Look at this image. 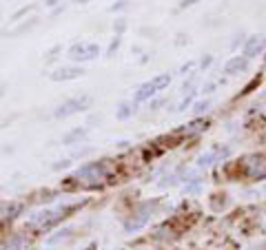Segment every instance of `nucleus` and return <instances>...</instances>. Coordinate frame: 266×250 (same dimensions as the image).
Returning <instances> with one entry per match:
<instances>
[{"instance_id": "obj_1", "label": "nucleus", "mask_w": 266, "mask_h": 250, "mask_svg": "<svg viewBox=\"0 0 266 250\" xmlns=\"http://www.w3.org/2000/svg\"><path fill=\"white\" fill-rule=\"evenodd\" d=\"M109 177V166L104 159H96V162H84L80 169L71 173V182L82 188H98L104 179Z\"/></svg>"}, {"instance_id": "obj_2", "label": "nucleus", "mask_w": 266, "mask_h": 250, "mask_svg": "<svg viewBox=\"0 0 266 250\" xmlns=\"http://www.w3.org/2000/svg\"><path fill=\"white\" fill-rule=\"evenodd\" d=\"M158 206H160V199H146V202H140L136 208H133V212L129 215V219L124 221V232L133 235V232L142 231V228L151 221V217L155 215V208Z\"/></svg>"}, {"instance_id": "obj_3", "label": "nucleus", "mask_w": 266, "mask_h": 250, "mask_svg": "<svg viewBox=\"0 0 266 250\" xmlns=\"http://www.w3.org/2000/svg\"><path fill=\"white\" fill-rule=\"evenodd\" d=\"M64 212H69V208H42V211L34 212V215L27 219L24 228H31V231H40L47 232L49 228H53L62 217H67Z\"/></svg>"}, {"instance_id": "obj_4", "label": "nucleus", "mask_w": 266, "mask_h": 250, "mask_svg": "<svg viewBox=\"0 0 266 250\" xmlns=\"http://www.w3.org/2000/svg\"><path fill=\"white\" fill-rule=\"evenodd\" d=\"M91 104H93V97L89 96V93H80V96H73V97H69V100L60 102V104L56 106V111H53V117L67 120V117L76 115V113H82V111L91 109Z\"/></svg>"}, {"instance_id": "obj_5", "label": "nucleus", "mask_w": 266, "mask_h": 250, "mask_svg": "<svg viewBox=\"0 0 266 250\" xmlns=\"http://www.w3.org/2000/svg\"><path fill=\"white\" fill-rule=\"evenodd\" d=\"M242 175L248 182H262L266 179V155L262 153H251L242 157Z\"/></svg>"}, {"instance_id": "obj_6", "label": "nucleus", "mask_w": 266, "mask_h": 250, "mask_svg": "<svg viewBox=\"0 0 266 250\" xmlns=\"http://www.w3.org/2000/svg\"><path fill=\"white\" fill-rule=\"evenodd\" d=\"M100 56V44L98 42H73L67 51V58L73 64H84L91 62Z\"/></svg>"}, {"instance_id": "obj_7", "label": "nucleus", "mask_w": 266, "mask_h": 250, "mask_svg": "<svg viewBox=\"0 0 266 250\" xmlns=\"http://www.w3.org/2000/svg\"><path fill=\"white\" fill-rule=\"evenodd\" d=\"M84 76V69L80 64H67V67H58L49 73V80L51 82H71L78 77Z\"/></svg>"}, {"instance_id": "obj_8", "label": "nucleus", "mask_w": 266, "mask_h": 250, "mask_svg": "<svg viewBox=\"0 0 266 250\" xmlns=\"http://www.w3.org/2000/svg\"><path fill=\"white\" fill-rule=\"evenodd\" d=\"M264 49H266V36H248L246 40H244V44H242V56L244 58H248V60H253V58H257V56H262L264 53Z\"/></svg>"}, {"instance_id": "obj_9", "label": "nucleus", "mask_w": 266, "mask_h": 250, "mask_svg": "<svg viewBox=\"0 0 266 250\" xmlns=\"http://www.w3.org/2000/svg\"><path fill=\"white\" fill-rule=\"evenodd\" d=\"M248 67H251V60L244 58L242 53H240V56H231V58L224 62V73H226L228 77H233V76H240V73L248 71Z\"/></svg>"}, {"instance_id": "obj_10", "label": "nucleus", "mask_w": 266, "mask_h": 250, "mask_svg": "<svg viewBox=\"0 0 266 250\" xmlns=\"http://www.w3.org/2000/svg\"><path fill=\"white\" fill-rule=\"evenodd\" d=\"M211 126V122L206 117H193L189 124H184L182 129H178V135H184V137H195V135L204 133V131Z\"/></svg>"}, {"instance_id": "obj_11", "label": "nucleus", "mask_w": 266, "mask_h": 250, "mask_svg": "<svg viewBox=\"0 0 266 250\" xmlns=\"http://www.w3.org/2000/svg\"><path fill=\"white\" fill-rule=\"evenodd\" d=\"M158 96V89L153 87V82H142L140 87L133 91V102L136 104H144V102H149V100H153V97Z\"/></svg>"}, {"instance_id": "obj_12", "label": "nucleus", "mask_w": 266, "mask_h": 250, "mask_svg": "<svg viewBox=\"0 0 266 250\" xmlns=\"http://www.w3.org/2000/svg\"><path fill=\"white\" fill-rule=\"evenodd\" d=\"M87 135H89L87 126H73L71 131H67V133L62 135V144L64 146H76L82 140H87Z\"/></svg>"}, {"instance_id": "obj_13", "label": "nucleus", "mask_w": 266, "mask_h": 250, "mask_svg": "<svg viewBox=\"0 0 266 250\" xmlns=\"http://www.w3.org/2000/svg\"><path fill=\"white\" fill-rule=\"evenodd\" d=\"M136 111H138V104L133 100H122L116 106V120H120V122L131 120V117L136 115Z\"/></svg>"}, {"instance_id": "obj_14", "label": "nucleus", "mask_w": 266, "mask_h": 250, "mask_svg": "<svg viewBox=\"0 0 266 250\" xmlns=\"http://www.w3.org/2000/svg\"><path fill=\"white\" fill-rule=\"evenodd\" d=\"M213 164H218V155H215V151L208 149V151H202V153L195 157V169L198 171H206L211 169Z\"/></svg>"}, {"instance_id": "obj_15", "label": "nucleus", "mask_w": 266, "mask_h": 250, "mask_svg": "<svg viewBox=\"0 0 266 250\" xmlns=\"http://www.w3.org/2000/svg\"><path fill=\"white\" fill-rule=\"evenodd\" d=\"M27 246H29L27 232H14V235L7 239V244L2 250H27Z\"/></svg>"}, {"instance_id": "obj_16", "label": "nucleus", "mask_w": 266, "mask_h": 250, "mask_svg": "<svg viewBox=\"0 0 266 250\" xmlns=\"http://www.w3.org/2000/svg\"><path fill=\"white\" fill-rule=\"evenodd\" d=\"M73 237V226H64V228H58L56 232L47 237V246H58V244H64Z\"/></svg>"}, {"instance_id": "obj_17", "label": "nucleus", "mask_w": 266, "mask_h": 250, "mask_svg": "<svg viewBox=\"0 0 266 250\" xmlns=\"http://www.w3.org/2000/svg\"><path fill=\"white\" fill-rule=\"evenodd\" d=\"M22 211H24L22 202H9V204H5V206L0 208V215L5 217V219H16L18 215H22Z\"/></svg>"}, {"instance_id": "obj_18", "label": "nucleus", "mask_w": 266, "mask_h": 250, "mask_svg": "<svg viewBox=\"0 0 266 250\" xmlns=\"http://www.w3.org/2000/svg\"><path fill=\"white\" fill-rule=\"evenodd\" d=\"M213 106V100L211 97H202V100H195L193 106H191V113H193V117H204L211 111Z\"/></svg>"}, {"instance_id": "obj_19", "label": "nucleus", "mask_w": 266, "mask_h": 250, "mask_svg": "<svg viewBox=\"0 0 266 250\" xmlns=\"http://www.w3.org/2000/svg\"><path fill=\"white\" fill-rule=\"evenodd\" d=\"M195 96H198V89H193V91H189V93H184L182 96V100L175 104V113H184L186 109H191L193 106V102H195Z\"/></svg>"}, {"instance_id": "obj_20", "label": "nucleus", "mask_w": 266, "mask_h": 250, "mask_svg": "<svg viewBox=\"0 0 266 250\" xmlns=\"http://www.w3.org/2000/svg\"><path fill=\"white\" fill-rule=\"evenodd\" d=\"M151 82H153V87L158 89V93H160V91H164V89H169L171 76H169V73H158V76L151 77Z\"/></svg>"}, {"instance_id": "obj_21", "label": "nucleus", "mask_w": 266, "mask_h": 250, "mask_svg": "<svg viewBox=\"0 0 266 250\" xmlns=\"http://www.w3.org/2000/svg\"><path fill=\"white\" fill-rule=\"evenodd\" d=\"M202 191V177H195L193 182L184 184V195H198Z\"/></svg>"}, {"instance_id": "obj_22", "label": "nucleus", "mask_w": 266, "mask_h": 250, "mask_svg": "<svg viewBox=\"0 0 266 250\" xmlns=\"http://www.w3.org/2000/svg\"><path fill=\"white\" fill-rule=\"evenodd\" d=\"M120 47H122V36H116V38H111V42H109V47H106V58H113Z\"/></svg>"}, {"instance_id": "obj_23", "label": "nucleus", "mask_w": 266, "mask_h": 250, "mask_svg": "<svg viewBox=\"0 0 266 250\" xmlns=\"http://www.w3.org/2000/svg\"><path fill=\"white\" fill-rule=\"evenodd\" d=\"M175 184H180V179H178V175H175V171H173V173H166L164 177L160 179V186H162V188H171V186H175Z\"/></svg>"}, {"instance_id": "obj_24", "label": "nucleus", "mask_w": 266, "mask_h": 250, "mask_svg": "<svg viewBox=\"0 0 266 250\" xmlns=\"http://www.w3.org/2000/svg\"><path fill=\"white\" fill-rule=\"evenodd\" d=\"M195 71H198V62H195V60H189V62H184L182 67H180L178 73L186 77V76H191V73H195Z\"/></svg>"}, {"instance_id": "obj_25", "label": "nucleus", "mask_w": 266, "mask_h": 250, "mask_svg": "<svg viewBox=\"0 0 266 250\" xmlns=\"http://www.w3.org/2000/svg\"><path fill=\"white\" fill-rule=\"evenodd\" d=\"M71 164H73L71 157H64V159H58V162H53V164H51V169H53V171H67V169H71Z\"/></svg>"}, {"instance_id": "obj_26", "label": "nucleus", "mask_w": 266, "mask_h": 250, "mask_svg": "<svg viewBox=\"0 0 266 250\" xmlns=\"http://www.w3.org/2000/svg\"><path fill=\"white\" fill-rule=\"evenodd\" d=\"M215 89H218V82H204V84L198 89V91L202 93V96H206V97H208L213 91H215Z\"/></svg>"}, {"instance_id": "obj_27", "label": "nucleus", "mask_w": 266, "mask_h": 250, "mask_svg": "<svg viewBox=\"0 0 266 250\" xmlns=\"http://www.w3.org/2000/svg\"><path fill=\"white\" fill-rule=\"evenodd\" d=\"M113 31H116V36H122L126 31V18H118L113 20Z\"/></svg>"}, {"instance_id": "obj_28", "label": "nucleus", "mask_w": 266, "mask_h": 250, "mask_svg": "<svg viewBox=\"0 0 266 250\" xmlns=\"http://www.w3.org/2000/svg\"><path fill=\"white\" fill-rule=\"evenodd\" d=\"M213 60H215V58H213V56H208V53H206V56H202V58L198 60V69H200V71H206V69L213 64Z\"/></svg>"}, {"instance_id": "obj_29", "label": "nucleus", "mask_w": 266, "mask_h": 250, "mask_svg": "<svg viewBox=\"0 0 266 250\" xmlns=\"http://www.w3.org/2000/svg\"><path fill=\"white\" fill-rule=\"evenodd\" d=\"M34 9H36V5H29V7H20V9L16 11L14 16H11V20H14V22H18V20L22 18V16H27V14H29V11H34Z\"/></svg>"}, {"instance_id": "obj_30", "label": "nucleus", "mask_w": 266, "mask_h": 250, "mask_svg": "<svg viewBox=\"0 0 266 250\" xmlns=\"http://www.w3.org/2000/svg\"><path fill=\"white\" fill-rule=\"evenodd\" d=\"M164 97H158V96H155L153 97V100H149V102H146V104H149V111H158L160 109V106H164Z\"/></svg>"}, {"instance_id": "obj_31", "label": "nucleus", "mask_w": 266, "mask_h": 250, "mask_svg": "<svg viewBox=\"0 0 266 250\" xmlns=\"http://www.w3.org/2000/svg\"><path fill=\"white\" fill-rule=\"evenodd\" d=\"M233 38H235V40H233V42H231V49H233V51H235V49L240 47V44H244V40H246V36H244V31H240V34H235V36H233Z\"/></svg>"}, {"instance_id": "obj_32", "label": "nucleus", "mask_w": 266, "mask_h": 250, "mask_svg": "<svg viewBox=\"0 0 266 250\" xmlns=\"http://www.w3.org/2000/svg\"><path fill=\"white\" fill-rule=\"evenodd\" d=\"M126 7H129V0H118L116 5L109 7V11H113V14H116V11H124Z\"/></svg>"}, {"instance_id": "obj_33", "label": "nucleus", "mask_w": 266, "mask_h": 250, "mask_svg": "<svg viewBox=\"0 0 266 250\" xmlns=\"http://www.w3.org/2000/svg\"><path fill=\"white\" fill-rule=\"evenodd\" d=\"M200 0H180V9H186V7H193L198 5Z\"/></svg>"}, {"instance_id": "obj_34", "label": "nucleus", "mask_w": 266, "mask_h": 250, "mask_svg": "<svg viewBox=\"0 0 266 250\" xmlns=\"http://www.w3.org/2000/svg\"><path fill=\"white\" fill-rule=\"evenodd\" d=\"M44 5H47V7H56V5H58V0H44Z\"/></svg>"}, {"instance_id": "obj_35", "label": "nucleus", "mask_w": 266, "mask_h": 250, "mask_svg": "<svg viewBox=\"0 0 266 250\" xmlns=\"http://www.w3.org/2000/svg\"><path fill=\"white\" fill-rule=\"evenodd\" d=\"M76 2H80V5H87V2H91V0H76Z\"/></svg>"}, {"instance_id": "obj_36", "label": "nucleus", "mask_w": 266, "mask_h": 250, "mask_svg": "<svg viewBox=\"0 0 266 250\" xmlns=\"http://www.w3.org/2000/svg\"><path fill=\"white\" fill-rule=\"evenodd\" d=\"M262 192H264V195H266V184H264V191H262Z\"/></svg>"}, {"instance_id": "obj_37", "label": "nucleus", "mask_w": 266, "mask_h": 250, "mask_svg": "<svg viewBox=\"0 0 266 250\" xmlns=\"http://www.w3.org/2000/svg\"><path fill=\"white\" fill-rule=\"evenodd\" d=\"M120 250H124V248H120Z\"/></svg>"}]
</instances>
